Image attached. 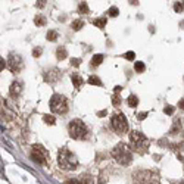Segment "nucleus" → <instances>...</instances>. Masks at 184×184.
<instances>
[{
	"label": "nucleus",
	"instance_id": "1",
	"mask_svg": "<svg viewBox=\"0 0 184 184\" xmlns=\"http://www.w3.org/2000/svg\"><path fill=\"white\" fill-rule=\"evenodd\" d=\"M112 156L115 158V161L118 163H121V165H130L132 161V153H131V149L127 146L125 143H119L117 146L113 147V150H112Z\"/></svg>",
	"mask_w": 184,
	"mask_h": 184
},
{
	"label": "nucleus",
	"instance_id": "2",
	"mask_svg": "<svg viewBox=\"0 0 184 184\" xmlns=\"http://www.w3.org/2000/svg\"><path fill=\"white\" fill-rule=\"evenodd\" d=\"M58 162H59V167L62 169H68V171H72L78 167V159L77 156L69 152L68 149H62L59 152V156H58Z\"/></svg>",
	"mask_w": 184,
	"mask_h": 184
},
{
	"label": "nucleus",
	"instance_id": "3",
	"mask_svg": "<svg viewBox=\"0 0 184 184\" xmlns=\"http://www.w3.org/2000/svg\"><path fill=\"white\" fill-rule=\"evenodd\" d=\"M68 131H69V136L74 140H84L87 137V132H88L86 124L81 119H72L69 122V125H68Z\"/></svg>",
	"mask_w": 184,
	"mask_h": 184
},
{
	"label": "nucleus",
	"instance_id": "4",
	"mask_svg": "<svg viewBox=\"0 0 184 184\" xmlns=\"http://www.w3.org/2000/svg\"><path fill=\"white\" fill-rule=\"evenodd\" d=\"M50 109L53 113H66L68 110V100L62 94H53L50 99Z\"/></svg>",
	"mask_w": 184,
	"mask_h": 184
},
{
	"label": "nucleus",
	"instance_id": "5",
	"mask_svg": "<svg viewBox=\"0 0 184 184\" xmlns=\"http://www.w3.org/2000/svg\"><path fill=\"white\" fill-rule=\"evenodd\" d=\"M130 141H131V146L134 149H144V147L149 146V141H147V137L143 134V132L140 131H136V130H132L130 132Z\"/></svg>",
	"mask_w": 184,
	"mask_h": 184
},
{
	"label": "nucleus",
	"instance_id": "6",
	"mask_svg": "<svg viewBox=\"0 0 184 184\" xmlns=\"http://www.w3.org/2000/svg\"><path fill=\"white\" fill-rule=\"evenodd\" d=\"M112 127L118 134H125L128 130V122H127V118L122 113H117L112 117Z\"/></svg>",
	"mask_w": 184,
	"mask_h": 184
},
{
	"label": "nucleus",
	"instance_id": "7",
	"mask_svg": "<svg viewBox=\"0 0 184 184\" xmlns=\"http://www.w3.org/2000/svg\"><path fill=\"white\" fill-rule=\"evenodd\" d=\"M31 159L36 162V163L47 165V152H46L41 146L34 144V146H33V152H31Z\"/></svg>",
	"mask_w": 184,
	"mask_h": 184
},
{
	"label": "nucleus",
	"instance_id": "8",
	"mask_svg": "<svg viewBox=\"0 0 184 184\" xmlns=\"http://www.w3.org/2000/svg\"><path fill=\"white\" fill-rule=\"evenodd\" d=\"M7 65H9V69L12 72H19L22 68V59L19 55H10L9 56V60H7Z\"/></svg>",
	"mask_w": 184,
	"mask_h": 184
},
{
	"label": "nucleus",
	"instance_id": "9",
	"mask_svg": "<svg viewBox=\"0 0 184 184\" xmlns=\"http://www.w3.org/2000/svg\"><path fill=\"white\" fill-rule=\"evenodd\" d=\"M60 71H59L58 68H53V69H47L46 72H44V80L47 81L49 84H55L56 81L60 78Z\"/></svg>",
	"mask_w": 184,
	"mask_h": 184
},
{
	"label": "nucleus",
	"instance_id": "10",
	"mask_svg": "<svg viewBox=\"0 0 184 184\" xmlns=\"http://www.w3.org/2000/svg\"><path fill=\"white\" fill-rule=\"evenodd\" d=\"M21 91H22V84L19 81H13L10 84V87H9V93L12 96H18V94H21Z\"/></svg>",
	"mask_w": 184,
	"mask_h": 184
},
{
	"label": "nucleus",
	"instance_id": "11",
	"mask_svg": "<svg viewBox=\"0 0 184 184\" xmlns=\"http://www.w3.org/2000/svg\"><path fill=\"white\" fill-rule=\"evenodd\" d=\"M71 81H72V84L75 88H80L81 86H82V82H84L82 78H81L78 74H72V75H71Z\"/></svg>",
	"mask_w": 184,
	"mask_h": 184
},
{
	"label": "nucleus",
	"instance_id": "12",
	"mask_svg": "<svg viewBox=\"0 0 184 184\" xmlns=\"http://www.w3.org/2000/svg\"><path fill=\"white\" fill-rule=\"evenodd\" d=\"M66 56H68V52H66L65 47H58V50H56V58H58L59 60H63V59H66Z\"/></svg>",
	"mask_w": 184,
	"mask_h": 184
},
{
	"label": "nucleus",
	"instance_id": "13",
	"mask_svg": "<svg viewBox=\"0 0 184 184\" xmlns=\"http://www.w3.org/2000/svg\"><path fill=\"white\" fill-rule=\"evenodd\" d=\"M87 82H88V84H91V86H99V87H102V86H103V82L100 81V78H99V77H96V75H91V77L87 80Z\"/></svg>",
	"mask_w": 184,
	"mask_h": 184
},
{
	"label": "nucleus",
	"instance_id": "14",
	"mask_svg": "<svg viewBox=\"0 0 184 184\" xmlns=\"http://www.w3.org/2000/svg\"><path fill=\"white\" fill-rule=\"evenodd\" d=\"M181 130V121L180 119H175L174 121V124H172V127H171V134H178V131Z\"/></svg>",
	"mask_w": 184,
	"mask_h": 184
},
{
	"label": "nucleus",
	"instance_id": "15",
	"mask_svg": "<svg viewBox=\"0 0 184 184\" xmlns=\"http://www.w3.org/2000/svg\"><path fill=\"white\" fill-rule=\"evenodd\" d=\"M82 27H84V21H82V19H75V21L71 24V28H72L74 31H80Z\"/></svg>",
	"mask_w": 184,
	"mask_h": 184
},
{
	"label": "nucleus",
	"instance_id": "16",
	"mask_svg": "<svg viewBox=\"0 0 184 184\" xmlns=\"http://www.w3.org/2000/svg\"><path fill=\"white\" fill-rule=\"evenodd\" d=\"M127 102H128V106H131V108H136L137 105H139V97L136 94H131L128 99H127Z\"/></svg>",
	"mask_w": 184,
	"mask_h": 184
},
{
	"label": "nucleus",
	"instance_id": "17",
	"mask_svg": "<svg viewBox=\"0 0 184 184\" xmlns=\"http://www.w3.org/2000/svg\"><path fill=\"white\" fill-rule=\"evenodd\" d=\"M106 18H97V19H94L93 21V25L94 27H97V28H105V25H106Z\"/></svg>",
	"mask_w": 184,
	"mask_h": 184
},
{
	"label": "nucleus",
	"instance_id": "18",
	"mask_svg": "<svg viewBox=\"0 0 184 184\" xmlns=\"http://www.w3.org/2000/svg\"><path fill=\"white\" fill-rule=\"evenodd\" d=\"M78 12H80L81 15L90 13V9H88V6H87V3H86V2H81V3H80V6H78Z\"/></svg>",
	"mask_w": 184,
	"mask_h": 184
},
{
	"label": "nucleus",
	"instance_id": "19",
	"mask_svg": "<svg viewBox=\"0 0 184 184\" xmlns=\"http://www.w3.org/2000/svg\"><path fill=\"white\" fill-rule=\"evenodd\" d=\"M103 62V55H94L93 56V59H91V66H97V65H100Z\"/></svg>",
	"mask_w": 184,
	"mask_h": 184
},
{
	"label": "nucleus",
	"instance_id": "20",
	"mask_svg": "<svg viewBox=\"0 0 184 184\" xmlns=\"http://www.w3.org/2000/svg\"><path fill=\"white\" fill-rule=\"evenodd\" d=\"M121 103H122V99H121V96L118 94V93H115V94L112 96V105L113 106H121Z\"/></svg>",
	"mask_w": 184,
	"mask_h": 184
},
{
	"label": "nucleus",
	"instance_id": "21",
	"mask_svg": "<svg viewBox=\"0 0 184 184\" xmlns=\"http://www.w3.org/2000/svg\"><path fill=\"white\" fill-rule=\"evenodd\" d=\"M46 38H47L49 41H56V40H58V33H56V31H53V29H50V31H47Z\"/></svg>",
	"mask_w": 184,
	"mask_h": 184
},
{
	"label": "nucleus",
	"instance_id": "22",
	"mask_svg": "<svg viewBox=\"0 0 184 184\" xmlns=\"http://www.w3.org/2000/svg\"><path fill=\"white\" fill-rule=\"evenodd\" d=\"M34 22H36L37 27H43L44 24H46V18H44L43 15H37L36 19H34Z\"/></svg>",
	"mask_w": 184,
	"mask_h": 184
},
{
	"label": "nucleus",
	"instance_id": "23",
	"mask_svg": "<svg viewBox=\"0 0 184 184\" xmlns=\"http://www.w3.org/2000/svg\"><path fill=\"white\" fill-rule=\"evenodd\" d=\"M43 119H44L46 124H50V125H55V122H56V119H55L53 115H44Z\"/></svg>",
	"mask_w": 184,
	"mask_h": 184
},
{
	"label": "nucleus",
	"instance_id": "24",
	"mask_svg": "<svg viewBox=\"0 0 184 184\" xmlns=\"http://www.w3.org/2000/svg\"><path fill=\"white\" fill-rule=\"evenodd\" d=\"M108 15H109V16H112V18L118 16V15H119V10H118V7H115V6L109 7V9H108Z\"/></svg>",
	"mask_w": 184,
	"mask_h": 184
},
{
	"label": "nucleus",
	"instance_id": "25",
	"mask_svg": "<svg viewBox=\"0 0 184 184\" xmlns=\"http://www.w3.org/2000/svg\"><path fill=\"white\" fill-rule=\"evenodd\" d=\"M134 69H136L137 72H143V71L146 69V66H144L143 62H136V63H134Z\"/></svg>",
	"mask_w": 184,
	"mask_h": 184
},
{
	"label": "nucleus",
	"instance_id": "26",
	"mask_svg": "<svg viewBox=\"0 0 184 184\" xmlns=\"http://www.w3.org/2000/svg\"><path fill=\"white\" fill-rule=\"evenodd\" d=\"M174 10L178 12V13H180V12H183V10H184V3H183V2H177V3H174Z\"/></svg>",
	"mask_w": 184,
	"mask_h": 184
},
{
	"label": "nucleus",
	"instance_id": "27",
	"mask_svg": "<svg viewBox=\"0 0 184 184\" xmlns=\"http://www.w3.org/2000/svg\"><path fill=\"white\" fill-rule=\"evenodd\" d=\"M41 53H43L41 47H34V49H33V56H34V58H38V56H41Z\"/></svg>",
	"mask_w": 184,
	"mask_h": 184
},
{
	"label": "nucleus",
	"instance_id": "28",
	"mask_svg": "<svg viewBox=\"0 0 184 184\" xmlns=\"http://www.w3.org/2000/svg\"><path fill=\"white\" fill-rule=\"evenodd\" d=\"M163 112H165L167 115H172V113H174V108H172L171 105H167V106L163 108Z\"/></svg>",
	"mask_w": 184,
	"mask_h": 184
},
{
	"label": "nucleus",
	"instance_id": "29",
	"mask_svg": "<svg viewBox=\"0 0 184 184\" xmlns=\"http://www.w3.org/2000/svg\"><path fill=\"white\" fill-rule=\"evenodd\" d=\"M124 58L127 59V60H132V59L136 58V53H134V52H127L124 55Z\"/></svg>",
	"mask_w": 184,
	"mask_h": 184
},
{
	"label": "nucleus",
	"instance_id": "30",
	"mask_svg": "<svg viewBox=\"0 0 184 184\" xmlns=\"http://www.w3.org/2000/svg\"><path fill=\"white\" fill-rule=\"evenodd\" d=\"M66 184H82V181L78 180V178H71V180L66 181Z\"/></svg>",
	"mask_w": 184,
	"mask_h": 184
},
{
	"label": "nucleus",
	"instance_id": "31",
	"mask_svg": "<svg viewBox=\"0 0 184 184\" xmlns=\"http://www.w3.org/2000/svg\"><path fill=\"white\" fill-rule=\"evenodd\" d=\"M44 6H46V0H37L36 7H38V9H43Z\"/></svg>",
	"mask_w": 184,
	"mask_h": 184
},
{
	"label": "nucleus",
	"instance_id": "32",
	"mask_svg": "<svg viewBox=\"0 0 184 184\" xmlns=\"http://www.w3.org/2000/svg\"><path fill=\"white\" fill-rule=\"evenodd\" d=\"M137 118H139L140 121H143V119H146V118H147V112H140L139 115H137Z\"/></svg>",
	"mask_w": 184,
	"mask_h": 184
},
{
	"label": "nucleus",
	"instance_id": "33",
	"mask_svg": "<svg viewBox=\"0 0 184 184\" xmlns=\"http://www.w3.org/2000/svg\"><path fill=\"white\" fill-rule=\"evenodd\" d=\"M80 63H81L80 59H72V60H71V65L72 66H80Z\"/></svg>",
	"mask_w": 184,
	"mask_h": 184
},
{
	"label": "nucleus",
	"instance_id": "34",
	"mask_svg": "<svg viewBox=\"0 0 184 184\" xmlns=\"http://www.w3.org/2000/svg\"><path fill=\"white\" fill-rule=\"evenodd\" d=\"M5 66H6V62H5V60H3V58H2V60H0V69L3 71V69H5Z\"/></svg>",
	"mask_w": 184,
	"mask_h": 184
},
{
	"label": "nucleus",
	"instance_id": "35",
	"mask_svg": "<svg viewBox=\"0 0 184 184\" xmlns=\"http://www.w3.org/2000/svg\"><path fill=\"white\" fill-rule=\"evenodd\" d=\"M178 108H180V109H183V110H184V99H181V100L178 102Z\"/></svg>",
	"mask_w": 184,
	"mask_h": 184
},
{
	"label": "nucleus",
	"instance_id": "36",
	"mask_svg": "<svg viewBox=\"0 0 184 184\" xmlns=\"http://www.w3.org/2000/svg\"><path fill=\"white\" fill-rule=\"evenodd\" d=\"M113 91H115V93H119V91H122V87H121V86H117Z\"/></svg>",
	"mask_w": 184,
	"mask_h": 184
},
{
	"label": "nucleus",
	"instance_id": "37",
	"mask_svg": "<svg viewBox=\"0 0 184 184\" xmlns=\"http://www.w3.org/2000/svg\"><path fill=\"white\" fill-rule=\"evenodd\" d=\"M128 2H130L131 5H134V6H137V5H139V0H128Z\"/></svg>",
	"mask_w": 184,
	"mask_h": 184
},
{
	"label": "nucleus",
	"instance_id": "38",
	"mask_svg": "<svg viewBox=\"0 0 184 184\" xmlns=\"http://www.w3.org/2000/svg\"><path fill=\"white\" fill-rule=\"evenodd\" d=\"M149 184H159V181L155 178V180H152V181H149Z\"/></svg>",
	"mask_w": 184,
	"mask_h": 184
},
{
	"label": "nucleus",
	"instance_id": "39",
	"mask_svg": "<svg viewBox=\"0 0 184 184\" xmlns=\"http://www.w3.org/2000/svg\"><path fill=\"white\" fill-rule=\"evenodd\" d=\"M180 184H184V181H181V183H180Z\"/></svg>",
	"mask_w": 184,
	"mask_h": 184
}]
</instances>
